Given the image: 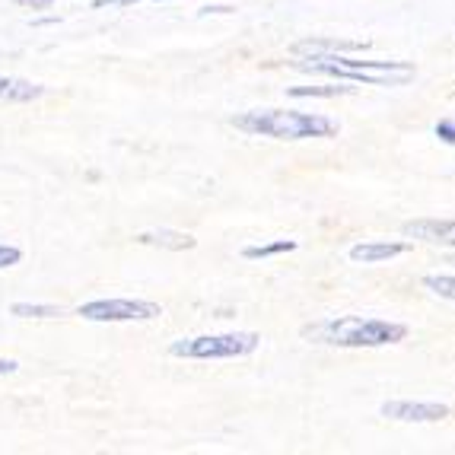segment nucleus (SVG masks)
Masks as SVG:
<instances>
[{"label":"nucleus","mask_w":455,"mask_h":455,"mask_svg":"<svg viewBox=\"0 0 455 455\" xmlns=\"http://www.w3.org/2000/svg\"><path fill=\"white\" fill-rule=\"evenodd\" d=\"M261 338L255 331H236V334H201V338H182L169 347L172 357L185 360H232V357H249L258 350Z\"/></svg>","instance_id":"4"},{"label":"nucleus","mask_w":455,"mask_h":455,"mask_svg":"<svg viewBox=\"0 0 455 455\" xmlns=\"http://www.w3.org/2000/svg\"><path fill=\"white\" fill-rule=\"evenodd\" d=\"M20 258H23V252L16 245L0 242V268H13V264H20Z\"/></svg>","instance_id":"17"},{"label":"nucleus","mask_w":455,"mask_h":455,"mask_svg":"<svg viewBox=\"0 0 455 455\" xmlns=\"http://www.w3.org/2000/svg\"><path fill=\"white\" fill-rule=\"evenodd\" d=\"M408 245L404 242H360L350 249V261L357 264H379V261H389L395 255H404Z\"/></svg>","instance_id":"8"},{"label":"nucleus","mask_w":455,"mask_h":455,"mask_svg":"<svg viewBox=\"0 0 455 455\" xmlns=\"http://www.w3.org/2000/svg\"><path fill=\"white\" fill-rule=\"evenodd\" d=\"M370 42H350V39H302L293 45V54H338V52H360Z\"/></svg>","instance_id":"9"},{"label":"nucleus","mask_w":455,"mask_h":455,"mask_svg":"<svg viewBox=\"0 0 455 455\" xmlns=\"http://www.w3.org/2000/svg\"><path fill=\"white\" fill-rule=\"evenodd\" d=\"M42 86L39 83H29V80H13V77H0V99L7 102H29V99H39L42 96Z\"/></svg>","instance_id":"10"},{"label":"nucleus","mask_w":455,"mask_h":455,"mask_svg":"<svg viewBox=\"0 0 455 455\" xmlns=\"http://www.w3.org/2000/svg\"><path fill=\"white\" fill-rule=\"evenodd\" d=\"M13 315H20V319H58V315H64V309L45 306V302H13Z\"/></svg>","instance_id":"14"},{"label":"nucleus","mask_w":455,"mask_h":455,"mask_svg":"<svg viewBox=\"0 0 455 455\" xmlns=\"http://www.w3.org/2000/svg\"><path fill=\"white\" fill-rule=\"evenodd\" d=\"M283 252H296V239H277V242H268V245H249V249L242 252V258H249V261H258V258L283 255Z\"/></svg>","instance_id":"13"},{"label":"nucleus","mask_w":455,"mask_h":455,"mask_svg":"<svg viewBox=\"0 0 455 455\" xmlns=\"http://www.w3.org/2000/svg\"><path fill=\"white\" fill-rule=\"evenodd\" d=\"M296 67L363 86H404L417 73L414 64H408V61H357V58H341V54H309V58L296 61Z\"/></svg>","instance_id":"3"},{"label":"nucleus","mask_w":455,"mask_h":455,"mask_svg":"<svg viewBox=\"0 0 455 455\" xmlns=\"http://www.w3.org/2000/svg\"><path fill=\"white\" fill-rule=\"evenodd\" d=\"M239 131L255 137H274V141H306V137H334L341 124L328 115H312V112L293 109H255L232 118Z\"/></svg>","instance_id":"1"},{"label":"nucleus","mask_w":455,"mask_h":455,"mask_svg":"<svg viewBox=\"0 0 455 455\" xmlns=\"http://www.w3.org/2000/svg\"><path fill=\"white\" fill-rule=\"evenodd\" d=\"M436 137H439L442 143H452L455 147V118H442V122H436Z\"/></svg>","instance_id":"16"},{"label":"nucleus","mask_w":455,"mask_h":455,"mask_svg":"<svg viewBox=\"0 0 455 455\" xmlns=\"http://www.w3.org/2000/svg\"><path fill=\"white\" fill-rule=\"evenodd\" d=\"M80 315L90 321H147L162 315V309L150 300H93L80 306Z\"/></svg>","instance_id":"5"},{"label":"nucleus","mask_w":455,"mask_h":455,"mask_svg":"<svg viewBox=\"0 0 455 455\" xmlns=\"http://www.w3.org/2000/svg\"><path fill=\"white\" fill-rule=\"evenodd\" d=\"M382 417L404 420V423H433V420L449 417V404H439V401H385Z\"/></svg>","instance_id":"6"},{"label":"nucleus","mask_w":455,"mask_h":455,"mask_svg":"<svg viewBox=\"0 0 455 455\" xmlns=\"http://www.w3.org/2000/svg\"><path fill=\"white\" fill-rule=\"evenodd\" d=\"M452 264H455V258H452Z\"/></svg>","instance_id":"20"},{"label":"nucleus","mask_w":455,"mask_h":455,"mask_svg":"<svg viewBox=\"0 0 455 455\" xmlns=\"http://www.w3.org/2000/svg\"><path fill=\"white\" fill-rule=\"evenodd\" d=\"M287 93L296 99H334V96H350L353 86H290Z\"/></svg>","instance_id":"12"},{"label":"nucleus","mask_w":455,"mask_h":455,"mask_svg":"<svg viewBox=\"0 0 455 455\" xmlns=\"http://www.w3.org/2000/svg\"><path fill=\"white\" fill-rule=\"evenodd\" d=\"M137 242H147V245H162V249H194V239L188 232H172V230H160V232H141Z\"/></svg>","instance_id":"11"},{"label":"nucleus","mask_w":455,"mask_h":455,"mask_svg":"<svg viewBox=\"0 0 455 455\" xmlns=\"http://www.w3.org/2000/svg\"><path fill=\"white\" fill-rule=\"evenodd\" d=\"M404 236L423 239L433 245H455V220H439V217H423L404 223Z\"/></svg>","instance_id":"7"},{"label":"nucleus","mask_w":455,"mask_h":455,"mask_svg":"<svg viewBox=\"0 0 455 455\" xmlns=\"http://www.w3.org/2000/svg\"><path fill=\"white\" fill-rule=\"evenodd\" d=\"M7 372H16V363L13 360H0V376H7Z\"/></svg>","instance_id":"19"},{"label":"nucleus","mask_w":455,"mask_h":455,"mask_svg":"<svg viewBox=\"0 0 455 455\" xmlns=\"http://www.w3.org/2000/svg\"><path fill=\"white\" fill-rule=\"evenodd\" d=\"M423 287L433 290L436 296L455 302V274H427L423 277Z\"/></svg>","instance_id":"15"},{"label":"nucleus","mask_w":455,"mask_h":455,"mask_svg":"<svg viewBox=\"0 0 455 455\" xmlns=\"http://www.w3.org/2000/svg\"><path fill=\"white\" fill-rule=\"evenodd\" d=\"M128 4H137V0H93V7H128Z\"/></svg>","instance_id":"18"},{"label":"nucleus","mask_w":455,"mask_h":455,"mask_svg":"<svg viewBox=\"0 0 455 455\" xmlns=\"http://www.w3.org/2000/svg\"><path fill=\"white\" fill-rule=\"evenodd\" d=\"M302 338L331 347H385L408 338V325L385 319H363V315H341V319H328L319 325H306Z\"/></svg>","instance_id":"2"}]
</instances>
